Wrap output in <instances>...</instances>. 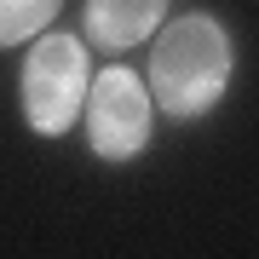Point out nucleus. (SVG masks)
<instances>
[{
    "label": "nucleus",
    "instance_id": "1",
    "mask_svg": "<svg viewBox=\"0 0 259 259\" xmlns=\"http://www.w3.org/2000/svg\"><path fill=\"white\" fill-rule=\"evenodd\" d=\"M231 69H236V52H231L225 23L207 18V12H185V18L156 29L150 81L144 87H150V98H156V110L179 115V121H196V115H207L213 104L225 98Z\"/></svg>",
    "mask_w": 259,
    "mask_h": 259
},
{
    "label": "nucleus",
    "instance_id": "2",
    "mask_svg": "<svg viewBox=\"0 0 259 259\" xmlns=\"http://www.w3.org/2000/svg\"><path fill=\"white\" fill-rule=\"evenodd\" d=\"M87 87H93V64H87V47L75 35H35V47L23 58L18 75V98H23V121L40 133V139H58L69 133L87 110Z\"/></svg>",
    "mask_w": 259,
    "mask_h": 259
},
{
    "label": "nucleus",
    "instance_id": "3",
    "mask_svg": "<svg viewBox=\"0 0 259 259\" xmlns=\"http://www.w3.org/2000/svg\"><path fill=\"white\" fill-rule=\"evenodd\" d=\"M81 115H87V144H93V156H104V161H133V156L150 144L156 98H150V87H144L133 69L110 64L104 75H93Z\"/></svg>",
    "mask_w": 259,
    "mask_h": 259
},
{
    "label": "nucleus",
    "instance_id": "4",
    "mask_svg": "<svg viewBox=\"0 0 259 259\" xmlns=\"http://www.w3.org/2000/svg\"><path fill=\"white\" fill-rule=\"evenodd\" d=\"M167 18V0H87V35L104 52H133Z\"/></svg>",
    "mask_w": 259,
    "mask_h": 259
},
{
    "label": "nucleus",
    "instance_id": "5",
    "mask_svg": "<svg viewBox=\"0 0 259 259\" xmlns=\"http://www.w3.org/2000/svg\"><path fill=\"white\" fill-rule=\"evenodd\" d=\"M64 0H0V47H23V40L47 35Z\"/></svg>",
    "mask_w": 259,
    "mask_h": 259
}]
</instances>
